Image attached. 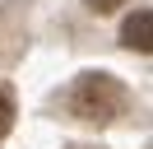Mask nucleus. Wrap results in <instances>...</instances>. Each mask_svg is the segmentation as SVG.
Masks as SVG:
<instances>
[{
  "instance_id": "obj_1",
  "label": "nucleus",
  "mask_w": 153,
  "mask_h": 149,
  "mask_svg": "<svg viewBox=\"0 0 153 149\" xmlns=\"http://www.w3.org/2000/svg\"><path fill=\"white\" fill-rule=\"evenodd\" d=\"M125 102H130V93H125V84L111 79V74H84V79L74 84V93H70V112L84 117V121H93V126L116 121L125 112Z\"/></svg>"
},
{
  "instance_id": "obj_2",
  "label": "nucleus",
  "mask_w": 153,
  "mask_h": 149,
  "mask_svg": "<svg viewBox=\"0 0 153 149\" xmlns=\"http://www.w3.org/2000/svg\"><path fill=\"white\" fill-rule=\"evenodd\" d=\"M121 42L130 47V51H139V56H149V51H153V14H149V9H134V14L125 19Z\"/></svg>"
},
{
  "instance_id": "obj_3",
  "label": "nucleus",
  "mask_w": 153,
  "mask_h": 149,
  "mask_svg": "<svg viewBox=\"0 0 153 149\" xmlns=\"http://www.w3.org/2000/svg\"><path fill=\"white\" fill-rule=\"evenodd\" d=\"M10 126H14V93L10 84H0V140L10 135Z\"/></svg>"
},
{
  "instance_id": "obj_4",
  "label": "nucleus",
  "mask_w": 153,
  "mask_h": 149,
  "mask_svg": "<svg viewBox=\"0 0 153 149\" xmlns=\"http://www.w3.org/2000/svg\"><path fill=\"white\" fill-rule=\"evenodd\" d=\"M125 0H88V9H93V14H111V9H121Z\"/></svg>"
},
{
  "instance_id": "obj_5",
  "label": "nucleus",
  "mask_w": 153,
  "mask_h": 149,
  "mask_svg": "<svg viewBox=\"0 0 153 149\" xmlns=\"http://www.w3.org/2000/svg\"><path fill=\"white\" fill-rule=\"evenodd\" d=\"M74 149H93V144H74Z\"/></svg>"
}]
</instances>
